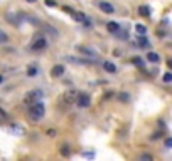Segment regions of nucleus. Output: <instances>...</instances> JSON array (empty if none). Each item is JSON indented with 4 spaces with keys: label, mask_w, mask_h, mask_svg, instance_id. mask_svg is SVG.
I'll return each mask as SVG.
<instances>
[{
    "label": "nucleus",
    "mask_w": 172,
    "mask_h": 161,
    "mask_svg": "<svg viewBox=\"0 0 172 161\" xmlns=\"http://www.w3.org/2000/svg\"><path fill=\"white\" fill-rule=\"evenodd\" d=\"M147 59H149L150 62H159L160 57H159V54H155V52H149L147 54Z\"/></svg>",
    "instance_id": "nucleus-16"
},
{
    "label": "nucleus",
    "mask_w": 172,
    "mask_h": 161,
    "mask_svg": "<svg viewBox=\"0 0 172 161\" xmlns=\"http://www.w3.org/2000/svg\"><path fill=\"white\" fill-rule=\"evenodd\" d=\"M166 148H172V138L166 139Z\"/></svg>",
    "instance_id": "nucleus-27"
},
{
    "label": "nucleus",
    "mask_w": 172,
    "mask_h": 161,
    "mask_svg": "<svg viewBox=\"0 0 172 161\" xmlns=\"http://www.w3.org/2000/svg\"><path fill=\"white\" fill-rule=\"evenodd\" d=\"M42 98V92L41 91H31L29 94L26 96V104H34V102H39Z\"/></svg>",
    "instance_id": "nucleus-5"
},
{
    "label": "nucleus",
    "mask_w": 172,
    "mask_h": 161,
    "mask_svg": "<svg viewBox=\"0 0 172 161\" xmlns=\"http://www.w3.org/2000/svg\"><path fill=\"white\" fill-rule=\"evenodd\" d=\"M27 74H29V76H35V74H37V67H35V66H31L27 69Z\"/></svg>",
    "instance_id": "nucleus-20"
},
{
    "label": "nucleus",
    "mask_w": 172,
    "mask_h": 161,
    "mask_svg": "<svg viewBox=\"0 0 172 161\" xmlns=\"http://www.w3.org/2000/svg\"><path fill=\"white\" fill-rule=\"evenodd\" d=\"M44 114H46V106L42 104L41 101L34 102V104H31V107H29V117H31L34 123L41 121L42 117H44Z\"/></svg>",
    "instance_id": "nucleus-1"
},
{
    "label": "nucleus",
    "mask_w": 172,
    "mask_h": 161,
    "mask_svg": "<svg viewBox=\"0 0 172 161\" xmlns=\"http://www.w3.org/2000/svg\"><path fill=\"white\" fill-rule=\"evenodd\" d=\"M137 40H138V45H140V47H150L149 39H147V37H143V35H140V37H138Z\"/></svg>",
    "instance_id": "nucleus-15"
},
{
    "label": "nucleus",
    "mask_w": 172,
    "mask_h": 161,
    "mask_svg": "<svg viewBox=\"0 0 172 161\" xmlns=\"http://www.w3.org/2000/svg\"><path fill=\"white\" fill-rule=\"evenodd\" d=\"M47 136H51V138H54V136H56V129H49V131H47Z\"/></svg>",
    "instance_id": "nucleus-28"
},
{
    "label": "nucleus",
    "mask_w": 172,
    "mask_h": 161,
    "mask_svg": "<svg viewBox=\"0 0 172 161\" xmlns=\"http://www.w3.org/2000/svg\"><path fill=\"white\" fill-rule=\"evenodd\" d=\"M91 104V99H89V96L86 94V92H80L76 98V106L81 107V109H84V107H89Z\"/></svg>",
    "instance_id": "nucleus-2"
},
{
    "label": "nucleus",
    "mask_w": 172,
    "mask_h": 161,
    "mask_svg": "<svg viewBox=\"0 0 172 161\" xmlns=\"http://www.w3.org/2000/svg\"><path fill=\"white\" fill-rule=\"evenodd\" d=\"M2 81H3V77H2V76H0V84H2Z\"/></svg>",
    "instance_id": "nucleus-31"
},
{
    "label": "nucleus",
    "mask_w": 172,
    "mask_h": 161,
    "mask_svg": "<svg viewBox=\"0 0 172 161\" xmlns=\"http://www.w3.org/2000/svg\"><path fill=\"white\" fill-rule=\"evenodd\" d=\"M46 5L47 7H56L57 3H56V0H46Z\"/></svg>",
    "instance_id": "nucleus-26"
},
{
    "label": "nucleus",
    "mask_w": 172,
    "mask_h": 161,
    "mask_svg": "<svg viewBox=\"0 0 172 161\" xmlns=\"http://www.w3.org/2000/svg\"><path fill=\"white\" fill-rule=\"evenodd\" d=\"M118 98H120V101H123V102H128V101H130V98H128L127 92H121V94L118 96Z\"/></svg>",
    "instance_id": "nucleus-21"
},
{
    "label": "nucleus",
    "mask_w": 172,
    "mask_h": 161,
    "mask_svg": "<svg viewBox=\"0 0 172 161\" xmlns=\"http://www.w3.org/2000/svg\"><path fill=\"white\" fill-rule=\"evenodd\" d=\"M135 30H137L140 35H145L147 34V27L142 25V24H137V25H135Z\"/></svg>",
    "instance_id": "nucleus-17"
},
{
    "label": "nucleus",
    "mask_w": 172,
    "mask_h": 161,
    "mask_svg": "<svg viewBox=\"0 0 172 161\" xmlns=\"http://www.w3.org/2000/svg\"><path fill=\"white\" fill-rule=\"evenodd\" d=\"M117 35H118V37H121V39H128L127 30H118V32H117Z\"/></svg>",
    "instance_id": "nucleus-23"
},
{
    "label": "nucleus",
    "mask_w": 172,
    "mask_h": 161,
    "mask_svg": "<svg viewBox=\"0 0 172 161\" xmlns=\"http://www.w3.org/2000/svg\"><path fill=\"white\" fill-rule=\"evenodd\" d=\"M76 98H78V94L76 92H73V91H69V92H66V94L63 96V99H61V104H63L64 107H69L73 102H76Z\"/></svg>",
    "instance_id": "nucleus-3"
},
{
    "label": "nucleus",
    "mask_w": 172,
    "mask_h": 161,
    "mask_svg": "<svg viewBox=\"0 0 172 161\" xmlns=\"http://www.w3.org/2000/svg\"><path fill=\"white\" fill-rule=\"evenodd\" d=\"M66 60L73 64H80V66H91V64L98 62L96 59H83V57H66Z\"/></svg>",
    "instance_id": "nucleus-4"
},
{
    "label": "nucleus",
    "mask_w": 172,
    "mask_h": 161,
    "mask_svg": "<svg viewBox=\"0 0 172 161\" xmlns=\"http://www.w3.org/2000/svg\"><path fill=\"white\" fill-rule=\"evenodd\" d=\"M138 13H140L142 17H149V15H150V7L140 5V7H138Z\"/></svg>",
    "instance_id": "nucleus-14"
},
{
    "label": "nucleus",
    "mask_w": 172,
    "mask_h": 161,
    "mask_svg": "<svg viewBox=\"0 0 172 161\" xmlns=\"http://www.w3.org/2000/svg\"><path fill=\"white\" fill-rule=\"evenodd\" d=\"M159 136H162V133H154V134H152V139H157Z\"/></svg>",
    "instance_id": "nucleus-29"
},
{
    "label": "nucleus",
    "mask_w": 172,
    "mask_h": 161,
    "mask_svg": "<svg viewBox=\"0 0 172 161\" xmlns=\"http://www.w3.org/2000/svg\"><path fill=\"white\" fill-rule=\"evenodd\" d=\"M7 40H9V37H7V34L2 30V29H0V42H7Z\"/></svg>",
    "instance_id": "nucleus-22"
},
{
    "label": "nucleus",
    "mask_w": 172,
    "mask_h": 161,
    "mask_svg": "<svg viewBox=\"0 0 172 161\" xmlns=\"http://www.w3.org/2000/svg\"><path fill=\"white\" fill-rule=\"evenodd\" d=\"M103 69L106 71V72H117V66H115L113 62H108V60H106V62H103Z\"/></svg>",
    "instance_id": "nucleus-12"
},
{
    "label": "nucleus",
    "mask_w": 172,
    "mask_h": 161,
    "mask_svg": "<svg viewBox=\"0 0 172 161\" xmlns=\"http://www.w3.org/2000/svg\"><path fill=\"white\" fill-rule=\"evenodd\" d=\"M140 159H147V161H152V155H147V153H143L140 156Z\"/></svg>",
    "instance_id": "nucleus-25"
},
{
    "label": "nucleus",
    "mask_w": 172,
    "mask_h": 161,
    "mask_svg": "<svg viewBox=\"0 0 172 161\" xmlns=\"http://www.w3.org/2000/svg\"><path fill=\"white\" fill-rule=\"evenodd\" d=\"M46 45H47V40H46V37H37L34 42H32V45H31V49L32 51H44L46 49Z\"/></svg>",
    "instance_id": "nucleus-6"
},
{
    "label": "nucleus",
    "mask_w": 172,
    "mask_h": 161,
    "mask_svg": "<svg viewBox=\"0 0 172 161\" xmlns=\"http://www.w3.org/2000/svg\"><path fill=\"white\" fill-rule=\"evenodd\" d=\"M76 51L80 52V54H83V56H86V57H91V59H96V60H98L96 52L93 51V49H89V47H84V45H76Z\"/></svg>",
    "instance_id": "nucleus-8"
},
{
    "label": "nucleus",
    "mask_w": 172,
    "mask_h": 161,
    "mask_svg": "<svg viewBox=\"0 0 172 161\" xmlns=\"http://www.w3.org/2000/svg\"><path fill=\"white\" fill-rule=\"evenodd\" d=\"M162 81L166 82V84H170V82H172V74H170V72H166V74L162 76Z\"/></svg>",
    "instance_id": "nucleus-19"
},
{
    "label": "nucleus",
    "mask_w": 172,
    "mask_h": 161,
    "mask_svg": "<svg viewBox=\"0 0 172 161\" xmlns=\"http://www.w3.org/2000/svg\"><path fill=\"white\" fill-rule=\"evenodd\" d=\"M133 64H135V66H138V67H143V60L140 59V57H135V59H133Z\"/></svg>",
    "instance_id": "nucleus-24"
},
{
    "label": "nucleus",
    "mask_w": 172,
    "mask_h": 161,
    "mask_svg": "<svg viewBox=\"0 0 172 161\" xmlns=\"http://www.w3.org/2000/svg\"><path fill=\"white\" fill-rule=\"evenodd\" d=\"M106 29H108V32H112V34H117V32L120 30V25H118L117 22H108L106 24Z\"/></svg>",
    "instance_id": "nucleus-13"
},
{
    "label": "nucleus",
    "mask_w": 172,
    "mask_h": 161,
    "mask_svg": "<svg viewBox=\"0 0 172 161\" xmlns=\"http://www.w3.org/2000/svg\"><path fill=\"white\" fill-rule=\"evenodd\" d=\"M73 17L78 20V22H81V24H83V25H84L86 29H91L93 24H91V20H89L88 17L84 15V13H81V12H73Z\"/></svg>",
    "instance_id": "nucleus-7"
},
{
    "label": "nucleus",
    "mask_w": 172,
    "mask_h": 161,
    "mask_svg": "<svg viewBox=\"0 0 172 161\" xmlns=\"http://www.w3.org/2000/svg\"><path fill=\"white\" fill-rule=\"evenodd\" d=\"M98 7H100V10L105 12V13H113L115 12V7L108 2H98Z\"/></svg>",
    "instance_id": "nucleus-10"
},
{
    "label": "nucleus",
    "mask_w": 172,
    "mask_h": 161,
    "mask_svg": "<svg viewBox=\"0 0 172 161\" xmlns=\"http://www.w3.org/2000/svg\"><path fill=\"white\" fill-rule=\"evenodd\" d=\"M61 155H63V156H69L71 155V149H69V146H68V144L61 146Z\"/></svg>",
    "instance_id": "nucleus-18"
},
{
    "label": "nucleus",
    "mask_w": 172,
    "mask_h": 161,
    "mask_svg": "<svg viewBox=\"0 0 172 161\" xmlns=\"http://www.w3.org/2000/svg\"><path fill=\"white\" fill-rule=\"evenodd\" d=\"M167 66H169V69H172V59L167 60Z\"/></svg>",
    "instance_id": "nucleus-30"
},
{
    "label": "nucleus",
    "mask_w": 172,
    "mask_h": 161,
    "mask_svg": "<svg viewBox=\"0 0 172 161\" xmlns=\"http://www.w3.org/2000/svg\"><path fill=\"white\" fill-rule=\"evenodd\" d=\"M63 74H64V66H54L52 67V71H51L52 77H59V76H63Z\"/></svg>",
    "instance_id": "nucleus-11"
},
{
    "label": "nucleus",
    "mask_w": 172,
    "mask_h": 161,
    "mask_svg": "<svg viewBox=\"0 0 172 161\" xmlns=\"http://www.w3.org/2000/svg\"><path fill=\"white\" fill-rule=\"evenodd\" d=\"M5 19H7V22L14 24L15 27H19L20 22H22V15H20V13H7Z\"/></svg>",
    "instance_id": "nucleus-9"
}]
</instances>
